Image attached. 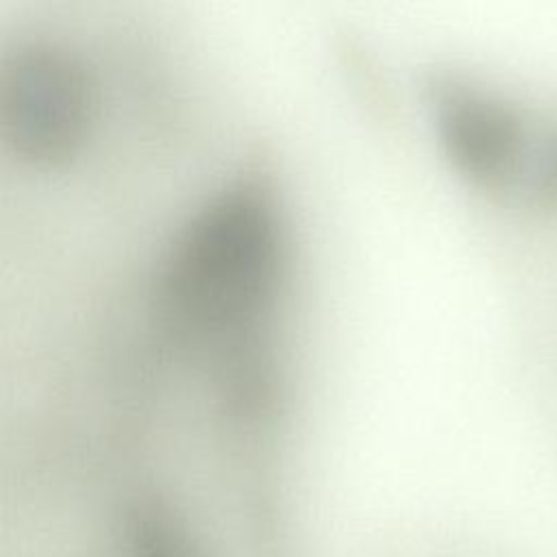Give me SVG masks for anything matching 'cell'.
Masks as SVG:
<instances>
[{
  "label": "cell",
  "mask_w": 557,
  "mask_h": 557,
  "mask_svg": "<svg viewBox=\"0 0 557 557\" xmlns=\"http://www.w3.org/2000/svg\"><path fill=\"white\" fill-rule=\"evenodd\" d=\"M424 98L440 150L474 191L518 202L540 141L529 113L507 94L459 72H435Z\"/></svg>",
  "instance_id": "obj_2"
},
{
  "label": "cell",
  "mask_w": 557,
  "mask_h": 557,
  "mask_svg": "<svg viewBox=\"0 0 557 557\" xmlns=\"http://www.w3.org/2000/svg\"><path fill=\"white\" fill-rule=\"evenodd\" d=\"M91 83L83 61L50 37L20 41L0 70V131L35 168L67 163L91 126Z\"/></svg>",
  "instance_id": "obj_3"
},
{
  "label": "cell",
  "mask_w": 557,
  "mask_h": 557,
  "mask_svg": "<svg viewBox=\"0 0 557 557\" xmlns=\"http://www.w3.org/2000/svg\"><path fill=\"white\" fill-rule=\"evenodd\" d=\"M518 202L544 215L557 213V128L540 137Z\"/></svg>",
  "instance_id": "obj_4"
},
{
  "label": "cell",
  "mask_w": 557,
  "mask_h": 557,
  "mask_svg": "<svg viewBox=\"0 0 557 557\" xmlns=\"http://www.w3.org/2000/svg\"><path fill=\"white\" fill-rule=\"evenodd\" d=\"M285 276L276 191L261 172H244L176 231L157 270V313L181 348L213 363L218 385L268 374Z\"/></svg>",
  "instance_id": "obj_1"
}]
</instances>
